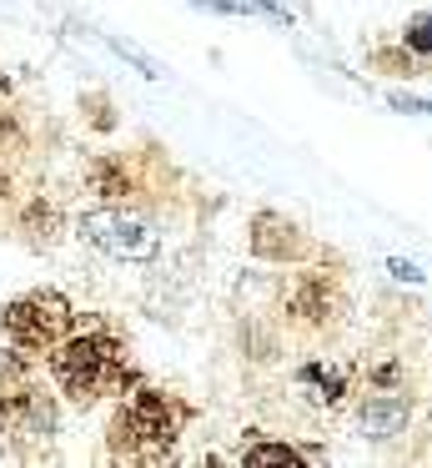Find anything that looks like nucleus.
Returning a JSON list of instances; mask_svg holds the SVG:
<instances>
[{
    "label": "nucleus",
    "mask_w": 432,
    "mask_h": 468,
    "mask_svg": "<svg viewBox=\"0 0 432 468\" xmlns=\"http://www.w3.org/2000/svg\"><path fill=\"white\" fill-rule=\"evenodd\" d=\"M50 378H56V388L66 398L90 403V398H100L106 388H116L121 378H126V347L106 333L66 337V343H56V353H50Z\"/></svg>",
    "instance_id": "nucleus-1"
},
{
    "label": "nucleus",
    "mask_w": 432,
    "mask_h": 468,
    "mask_svg": "<svg viewBox=\"0 0 432 468\" xmlns=\"http://www.w3.org/2000/svg\"><path fill=\"white\" fill-rule=\"evenodd\" d=\"M171 428H176V418H171L166 398L151 393V388H141L116 418V443L126 448L131 458H156L161 448L171 443Z\"/></svg>",
    "instance_id": "nucleus-2"
},
{
    "label": "nucleus",
    "mask_w": 432,
    "mask_h": 468,
    "mask_svg": "<svg viewBox=\"0 0 432 468\" xmlns=\"http://www.w3.org/2000/svg\"><path fill=\"white\" fill-rule=\"evenodd\" d=\"M66 323H70V313L56 292H36V297H20V303L5 307V333L26 347H56Z\"/></svg>",
    "instance_id": "nucleus-3"
},
{
    "label": "nucleus",
    "mask_w": 432,
    "mask_h": 468,
    "mask_svg": "<svg viewBox=\"0 0 432 468\" xmlns=\"http://www.w3.org/2000/svg\"><path fill=\"white\" fill-rule=\"evenodd\" d=\"M86 237L96 247H106L111 257H151V252H156V232H151L141 217H126V212L86 217Z\"/></svg>",
    "instance_id": "nucleus-4"
},
{
    "label": "nucleus",
    "mask_w": 432,
    "mask_h": 468,
    "mask_svg": "<svg viewBox=\"0 0 432 468\" xmlns=\"http://www.w3.org/2000/svg\"><path fill=\"white\" fill-rule=\"evenodd\" d=\"M407 51L432 56V16H417V21L407 26Z\"/></svg>",
    "instance_id": "nucleus-5"
},
{
    "label": "nucleus",
    "mask_w": 432,
    "mask_h": 468,
    "mask_svg": "<svg viewBox=\"0 0 432 468\" xmlns=\"http://www.w3.org/2000/svg\"><path fill=\"white\" fill-rule=\"evenodd\" d=\"M247 458L251 463H291L297 453H291V448H257V453H247Z\"/></svg>",
    "instance_id": "nucleus-6"
}]
</instances>
